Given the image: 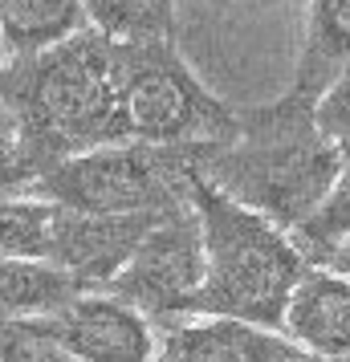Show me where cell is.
Wrapping results in <instances>:
<instances>
[{"label": "cell", "mask_w": 350, "mask_h": 362, "mask_svg": "<svg viewBox=\"0 0 350 362\" xmlns=\"http://www.w3.org/2000/svg\"><path fill=\"white\" fill-rule=\"evenodd\" d=\"M346 155L317 122V102L281 94L277 102L240 110L228 143L192 147V167L224 196L298 232L334 187Z\"/></svg>", "instance_id": "1"}, {"label": "cell", "mask_w": 350, "mask_h": 362, "mask_svg": "<svg viewBox=\"0 0 350 362\" xmlns=\"http://www.w3.org/2000/svg\"><path fill=\"white\" fill-rule=\"evenodd\" d=\"M90 29L82 0H0V37L8 62H25Z\"/></svg>", "instance_id": "12"}, {"label": "cell", "mask_w": 350, "mask_h": 362, "mask_svg": "<svg viewBox=\"0 0 350 362\" xmlns=\"http://www.w3.org/2000/svg\"><path fill=\"white\" fill-rule=\"evenodd\" d=\"M346 362H350V358H346Z\"/></svg>", "instance_id": "22"}, {"label": "cell", "mask_w": 350, "mask_h": 362, "mask_svg": "<svg viewBox=\"0 0 350 362\" xmlns=\"http://www.w3.org/2000/svg\"><path fill=\"white\" fill-rule=\"evenodd\" d=\"M62 228V208L33 192H8L0 196V257H25V261H53Z\"/></svg>", "instance_id": "14"}, {"label": "cell", "mask_w": 350, "mask_h": 362, "mask_svg": "<svg viewBox=\"0 0 350 362\" xmlns=\"http://www.w3.org/2000/svg\"><path fill=\"white\" fill-rule=\"evenodd\" d=\"M330 269H342V273H350V245H346V248H342V252H338V257L330 261Z\"/></svg>", "instance_id": "20"}, {"label": "cell", "mask_w": 350, "mask_h": 362, "mask_svg": "<svg viewBox=\"0 0 350 362\" xmlns=\"http://www.w3.org/2000/svg\"><path fill=\"white\" fill-rule=\"evenodd\" d=\"M317 122L338 143V151L350 159V69L317 98Z\"/></svg>", "instance_id": "19"}, {"label": "cell", "mask_w": 350, "mask_h": 362, "mask_svg": "<svg viewBox=\"0 0 350 362\" xmlns=\"http://www.w3.org/2000/svg\"><path fill=\"white\" fill-rule=\"evenodd\" d=\"M41 334L62 342L78 362H155L159 358V326L131 301L110 289L78 293L57 313L33 322Z\"/></svg>", "instance_id": "7"}, {"label": "cell", "mask_w": 350, "mask_h": 362, "mask_svg": "<svg viewBox=\"0 0 350 362\" xmlns=\"http://www.w3.org/2000/svg\"><path fill=\"white\" fill-rule=\"evenodd\" d=\"M110 293L131 301L155 326L196 317L204 293V232L196 208L163 216L127 269L110 281Z\"/></svg>", "instance_id": "6"}, {"label": "cell", "mask_w": 350, "mask_h": 362, "mask_svg": "<svg viewBox=\"0 0 350 362\" xmlns=\"http://www.w3.org/2000/svg\"><path fill=\"white\" fill-rule=\"evenodd\" d=\"M293 240L310 264H330L350 245V159L342 163L338 180L314 208V216L293 232Z\"/></svg>", "instance_id": "16"}, {"label": "cell", "mask_w": 350, "mask_h": 362, "mask_svg": "<svg viewBox=\"0 0 350 362\" xmlns=\"http://www.w3.org/2000/svg\"><path fill=\"white\" fill-rule=\"evenodd\" d=\"M346 69H350V0H310L298 74H293L289 90L317 102Z\"/></svg>", "instance_id": "11"}, {"label": "cell", "mask_w": 350, "mask_h": 362, "mask_svg": "<svg viewBox=\"0 0 350 362\" xmlns=\"http://www.w3.org/2000/svg\"><path fill=\"white\" fill-rule=\"evenodd\" d=\"M90 29L115 41H175V0H82Z\"/></svg>", "instance_id": "15"}, {"label": "cell", "mask_w": 350, "mask_h": 362, "mask_svg": "<svg viewBox=\"0 0 350 362\" xmlns=\"http://www.w3.org/2000/svg\"><path fill=\"white\" fill-rule=\"evenodd\" d=\"M187 167H192V147H187ZM187 199L200 216L204 232L200 313L281 329L285 305L310 269L293 232L224 196L196 167L187 180Z\"/></svg>", "instance_id": "3"}, {"label": "cell", "mask_w": 350, "mask_h": 362, "mask_svg": "<svg viewBox=\"0 0 350 362\" xmlns=\"http://www.w3.org/2000/svg\"><path fill=\"white\" fill-rule=\"evenodd\" d=\"M41 175L33 151L25 143V131H21L17 115L8 110V102L0 98V196L8 192H29Z\"/></svg>", "instance_id": "17"}, {"label": "cell", "mask_w": 350, "mask_h": 362, "mask_svg": "<svg viewBox=\"0 0 350 362\" xmlns=\"http://www.w3.org/2000/svg\"><path fill=\"white\" fill-rule=\"evenodd\" d=\"M163 216H78L62 208L53 264L66 269L82 293L110 289V281L127 269V261L139 252V245L147 240V232Z\"/></svg>", "instance_id": "8"}, {"label": "cell", "mask_w": 350, "mask_h": 362, "mask_svg": "<svg viewBox=\"0 0 350 362\" xmlns=\"http://www.w3.org/2000/svg\"><path fill=\"white\" fill-rule=\"evenodd\" d=\"M4 66H8V53H4V37H0V74H4Z\"/></svg>", "instance_id": "21"}, {"label": "cell", "mask_w": 350, "mask_h": 362, "mask_svg": "<svg viewBox=\"0 0 350 362\" xmlns=\"http://www.w3.org/2000/svg\"><path fill=\"white\" fill-rule=\"evenodd\" d=\"M281 334L310 362L350 358V273L310 264L285 305Z\"/></svg>", "instance_id": "10"}, {"label": "cell", "mask_w": 350, "mask_h": 362, "mask_svg": "<svg viewBox=\"0 0 350 362\" xmlns=\"http://www.w3.org/2000/svg\"><path fill=\"white\" fill-rule=\"evenodd\" d=\"M122 110L131 143L147 147H212L240 127V110L200 82L175 41H122Z\"/></svg>", "instance_id": "5"}, {"label": "cell", "mask_w": 350, "mask_h": 362, "mask_svg": "<svg viewBox=\"0 0 350 362\" xmlns=\"http://www.w3.org/2000/svg\"><path fill=\"white\" fill-rule=\"evenodd\" d=\"M0 362H78L62 342L41 334L33 322H4L0 326Z\"/></svg>", "instance_id": "18"}, {"label": "cell", "mask_w": 350, "mask_h": 362, "mask_svg": "<svg viewBox=\"0 0 350 362\" xmlns=\"http://www.w3.org/2000/svg\"><path fill=\"white\" fill-rule=\"evenodd\" d=\"M82 293L53 261L0 257V322H41Z\"/></svg>", "instance_id": "13"}, {"label": "cell", "mask_w": 350, "mask_h": 362, "mask_svg": "<svg viewBox=\"0 0 350 362\" xmlns=\"http://www.w3.org/2000/svg\"><path fill=\"white\" fill-rule=\"evenodd\" d=\"M0 98L17 115L41 175L69 155L131 143L122 110V41L98 29H82L37 57L8 62Z\"/></svg>", "instance_id": "2"}, {"label": "cell", "mask_w": 350, "mask_h": 362, "mask_svg": "<svg viewBox=\"0 0 350 362\" xmlns=\"http://www.w3.org/2000/svg\"><path fill=\"white\" fill-rule=\"evenodd\" d=\"M187 147L110 143L53 163L29 187L78 216H167L192 208Z\"/></svg>", "instance_id": "4"}, {"label": "cell", "mask_w": 350, "mask_h": 362, "mask_svg": "<svg viewBox=\"0 0 350 362\" xmlns=\"http://www.w3.org/2000/svg\"><path fill=\"white\" fill-rule=\"evenodd\" d=\"M155 362H310L281 329H265L236 317H184L159 326Z\"/></svg>", "instance_id": "9"}]
</instances>
